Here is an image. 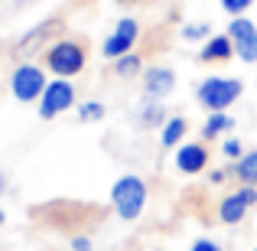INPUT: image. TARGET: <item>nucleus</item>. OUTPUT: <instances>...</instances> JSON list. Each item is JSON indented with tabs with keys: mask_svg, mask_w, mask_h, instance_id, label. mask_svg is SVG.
Returning <instances> with one entry per match:
<instances>
[{
	"mask_svg": "<svg viewBox=\"0 0 257 251\" xmlns=\"http://www.w3.org/2000/svg\"><path fill=\"white\" fill-rule=\"evenodd\" d=\"M75 114H78L82 124H94V121H101L107 114V108L101 105V101H82V105L75 108Z\"/></svg>",
	"mask_w": 257,
	"mask_h": 251,
	"instance_id": "obj_18",
	"label": "nucleus"
},
{
	"mask_svg": "<svg viewBox=\"0 0 257 251\" xmlns=\"http://www.w3.org/2000/svg\"><path fill=\"white\" fill-rule=\"evenodd\" d=\"M111 206L120 222H137L147 209V183L137 173H124L111 186Z\"/></svg>",
	"mask_w": 257,
	"mask_h": 251,
	"instance_id": "obj_1",
	"label": "nucleus"
},
{
	"mask_svg": "<svg viewBox=\"0 0 257 251\" xmlns=\"http://www.w3.org/2000/svg\"><path fill=\"white\" fill-rule=\"evenodd\" d=\"M173 163H176V170H179L182 176H199L202 170L208 166V147H205V144H192V140H186V144L176 147Z\"/></svg>",
	"mask_w": 257,
	"mask_h": 251,
	"instance_id": "obj_9",
	"label": "nucleus"
},
{
	"mask_svg": "<svg viewBox=\"0 0 257 251\" xmlns=\"http://www.w3.org/2000/svg\"><path fill=\"white\" fill-rule=\"evenodd\" d=\"M241 92H244V82H241V78L208 75V78L199 82V88H195V101H199L208 114L212 111H228V108L241 98Z\"/></svg>",
	"mask_w": 257,
	"mask_h": 251,
	"instance_id": "obj_3",
	"label": "nucleus"
},
{
	"mask_svg": "<svg viewBox=\"0 0 257 251\" xmlns=\"http://www.w3.org/2000/svg\"><path fill=\"white\" fill-rule=\"evenodd\" d=\"M218 4L228 17H244L251 7H257V0H218Z\"/></svg>",
	"mask_w": 257,
	"mask_h": 251,
	"instance_id": "obj_20",
	"label": "nucleus"
},
{
	"mask_svg": "<svg viewBox=\"0 0 257 251\" xmlns=\"http://www.w3.org/2000/svg\"><path fill=\"white\" fill-rule=\"evenodd\" d=\"M189 251H225V248H221L218 241H212V238H195Z\"/></svg>",
	"mask_w": 257,
	"mask_h": 251,
	"instance_id": "obj_22",
	"label": "nucleus"
},
{
	"mask_svg": "<svg viewBox=\"0 0 257 251\" xmlns=\"http://www.w3.org/2000/svg\"><path fill=\"white\" fill-rule=\"evenodd\" d=\"M186 118H170L163 127H160V147H166V150H176L179 144H186Z\"/></svg>",
	"mask_w": 257,
	"mask_h": 251,
	"instance_id": "obj_13",
	"label": "nucleus"
},
{
	"mask_svg": "<svg viewBox=\"0 0 257 251\" xmlns=\"http://www.w3.org/2000/svg\"><path fill=\"white\" fill-rule=\"evenodd\" d=\"M114 4H120V7H134V4H144V0H114Z\"/></svg>",
	"mask_w": 257,
	"mask_h": 251,
	"instance_id": "obj_25",
	"label": "nucleus"
},
{
	"mask_svg": "<svg viewBox=\"0 0 257 251\" xmlns=\"http://www.w3.org/2000/svg\"><path fill=\"white\" fill-rule=\"evenodd\" d=\"M179 33H182V39H186V43H199V39L205 43L208 36H215V33H212V23H182Z\"/></svg>",
	"mask_w": 257,
	"mask_h": 251,
	"instance_id": "obj_19",
	"label": "nucleus"
},
{
	"mask_svg": "<svg viewBox=\"0 0 257 251\" xmlns=\"http://www.w3.org/2000/svg\"><path fill=\"white\" fill-rule=\"evenodd\" d=\"M228 173H231V170H212V173H208V183H215V186H221Z\"/></svg>",
	"mask_w": 257,
	"mask_h": 251,
	"instance_id": "obj_24",
	"label": "nucleus"
},
{
	"mask_svg": "<svg viewBox=\"0 0 257 251\" xmlns=\"http://www.w3.org/2000/svg\"><path fill=\"white\" fill-rule=\"evenodd\" d=\"M114 75H117V78H137V75H144V59H140L137 52L120 56L117 62H114Z\"/></svg>",
	"mask_w": 257,
	"mask_h": 251,
	"instance_id": "obj_17",
	"label": "nucleus"
},
{
	"mask_svg": "<svg viewBox=\"0 0 257 251\" xmlns=\"http://www.w3.org/2000/svg\"><path fill=\"white\" fill-rule=\"evenodd\" d=\"M228 59H234V43L228 33H215L202 43L199 62H228Z\"/></svg>",
	"mask_w": 257,
	"mask_h": 251,
	"instance_id": "obj_12",
	"label": "nucleus"
},
{
	"mask_svg": "<svg viewBox=\"0 0 257 251\" xmlns=\"http://www.w3.org/2000/svg\"><path fill=\"white\" fill-rule=\"evenodd\" d=\"M231 176H238L241 186H257V150H247L241 160H234L231 166Z\"/></svg>",
	"mask_w": 257,
	"mask_h": 251,
	"instance_id": "obj_15",
	"label": "nucleus"
},
{
	"mask_svg": "<svg viewBox=\"0 0 257 251\" xmlns=\"http://www.w3.org/2000/svg\"><path fill=\"white\" fill-rule=\"evenodd\" d=\"M166 121H170V118H166L163 101L147 98L144 105H140V111H137V124H140V127H147V131H150V127H163Z\"/></svg>",
	"mask_w": 257,
	"mask_h": 251,
	"instance_id": "obj_14",
	"label": "nucleus"
},
{
	"mask_svg": "<svg viewBox=\"0 0 257 251\" xmlns=\"http://www.w3.org/2000/svg\"><path fill=\"white\" fill-rule=\"evenodd\" d=\"M251 206H257V186H241L238 193L225 196L218 202V222L221 225H238V222H244Z\"/></svg>",
	"mask_w": 257,
	"mask_h": 251,
	"instance_id": "obj_8",
	"label": "nucleus"
},
{
	"mask_svg": "<svg viewBox=\"0 0 257 251\" xmlns=\"http://www.w3.org/2000/svg\"><path fill=\"white\" fill-rule=\"evenodd\" d=\"M46 85H49V78H46L43 65L36 62H20L17 69H13L10 75V95L20 101V105H33V101L43 98Z\"/></svg>",
	"mask_w": 257,
	"mask_h": 251,
	"instance_id": "obj_4",
	"label": "nucleus"
},
{
	"mask_svg": "<svg viewBox=\"0 0 257 251\" xmlns=\"http://www.w3.org/2000/svg\"><path fill=\"white\" fill-rule=\"evenodd\" d=\"M72 251H91V238L88 235H75L72 238Z\"/></svg>",
	"mask_w": 257,
	"mask_h": 251,
	"instance_id": "obj_23",
	"label": "nucleus"
},
{
	"mask_svg": "<svg viewBox=\"0 0 257 251\" xmlns=\"http://www.w3.org/2000/svg\"><path fill=\"white\" fill-rule=\"evenodd\" d=\"M140 39V23L134 17H120L117 23H114L111 36L101 43V56L111 59V62H117L120 56H127V52H134V43Z\"/></svg>",
	"mask_w": 257,
	"mask_h": 251,
	"instance_id": "obj_6",
	"label": "nucleus"
},
{
	"mask_svg": "<svg viewBox=\"0 0 257 251\" xmlns=\"http://www.w3.org/2000/svg\"><path fill=\"white\" fill-rule=\"evenodd\" d=\"M4 222H7V212H4V209H0V225H4Z\"/></svg>",
	"mask_w": 257,
	"mask_h": 251,
	"instance_id": "obj_27",
	"label": "nucleus"
},
{
	"mask_svg": "<svg viewBox=\"0 0 257 251\" xmlns=\"http://www.w3.org/2000/svg\"><path fill=\"white\" fill-rule=\"evenodd\" d=\"M176 92V72L170 65H150L144 69V95L153 101H163Z\"/></svg>",
	"mask_w": 257,
	"mask_h": 251,
	"instance_id": "obj_10",
	"label": "nucleus"
},
{
	"mask_svg": "<svg viewBox=\"0 0 257 251\" xmlns=\"http://www.w3.org/2000/svg\"><path fill=\"white\" fill-rule=\"evenodd\" d=\"M228 36H231V43H234V56H238L241 62L254 65L257 62V23L251 17H231Z\"/></svg>",
	"mask_w": 257,
	"mask_h": 251,
	"instance_id": "obj_7",
	"label": "nucleus"
},
{
	"mask_svg": "<svg viewBox=\"0 0 257 251\" xmlns=\"http://www.w3.org/2000/svg\"><path fill=\"white\" fill-rule=\"evenodd\" d=\"M254 251H257V248H254Z\"/></svg>",
	"mask_w": 257,
	"mask_h": 251,
	"instance_id": "obj_28",
	"label": "nucleus"
},
{
	"mask_svg": "<svg viewBox=\"0 0 257 251\" xmlns=\"http://www.w3.org/2000/svg\"><path fill=\"white\" fill-rule=\"evenodd\" d=\"M43 62L56 78H75L88 62L85 43H78V39H56V43L46 46Z\"/></svg>",
	"mask_w": 257,
	"mask_h": 251,
	"instance_id": "obj_2",
	"label": "nucleus"
},
{
	"mask_svg": "<svg viewBox=\"0 0 257 251\" xmlns=\"http://www.w3.org/2000/svg\"><path fill=\"white\" fill-rule=\"evenodd\" d=\"M36 105H39V118L43 121H56L59 114L75 108V85H72L69 78H52Z\"/></svg>",
	"mask_w": 257,
	"mask_h": 251,
	"instance_id": "obj_5",
	"label": "nucleus"
},
{
	"mask_svg": "<svg viewBox=\"0 0 257 251\" xmlns=\"http://www.w3.org/2000/svg\"><path fill=\"white\" fill-rule=\"evenodd\" d=\"M59 30H62V23H59V20H43L39 26H33L30 33H23V36H20V43H17V49H13V52H17V56L26 62V56H33V52H36L39 46H43L52 33H59Z\"/></svg>",
	"mask_w": 257,
	"mask_h": 251,
	"instance_id": "obj_11",
	"label": "nucleus"
},
{
	"mask_svg": "<svg viewBox=\"0 0 257 251\" xmlns=\"http://www.w3.org/2000/svg\"><path fill=\"white\" fill-rule=\"evenodd\" d=\"M228 131H234V118L228 111H212L205 118V124H202V137L205 140H215V137H221V134H228Z\"/></svg>",
	"mask_w": 257,
	"mask_h": 251,
	"instance_id": "obj_16",
	"label": "nucleus"
},
{
	"mask_svg": "<svg viewBox=\"0 0 257 251\" xmlns=\"http://www.w3.org/2000/svg\"><path fill=\"white\" fill-rule=\"evenodd\" d=\"M7 193V180H4V173H0V196Z\"/></svg>",
	"mask_w": 257,
	"mask_h": 251,
	"instance_id": "obj_26",
	"label": "nucleus"
},
{
	"mask_svg": "<svg viewBox=\"0 0 257 251\" xmlns=\"http://www.w3.org/2000/svg\"><path fill=\"white\" fill-rule=\"evenodd\" d=\"M221 153H225L228 160H241V157H244L247 150H244V144H241L238 137H228L225 144H221Z\"/></svg>",
	"mask_w": 257,
	"mask_h": 251,
	"instance_id": "obj_21",
	"label": "nucleus"
}]
</instances>
